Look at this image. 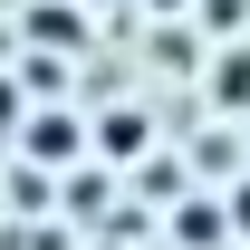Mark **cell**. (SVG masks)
Returning <instances> with one entry per match:
<instances>
[{
    "label": "cell",
    "instance_id": "6da1fadb",
    "mask_svg": "<svg viewBox=\"0 0 250 250\" xmlns=\"http://www.w3.org/2000/svg\"><path fill=\"white\" fill-rule=\"evenodd\" d=\"M241 231H250V183H241Z\"/></svg>",
    "mask_w": 250,
    "mask_h": 250
}]
</instances>
